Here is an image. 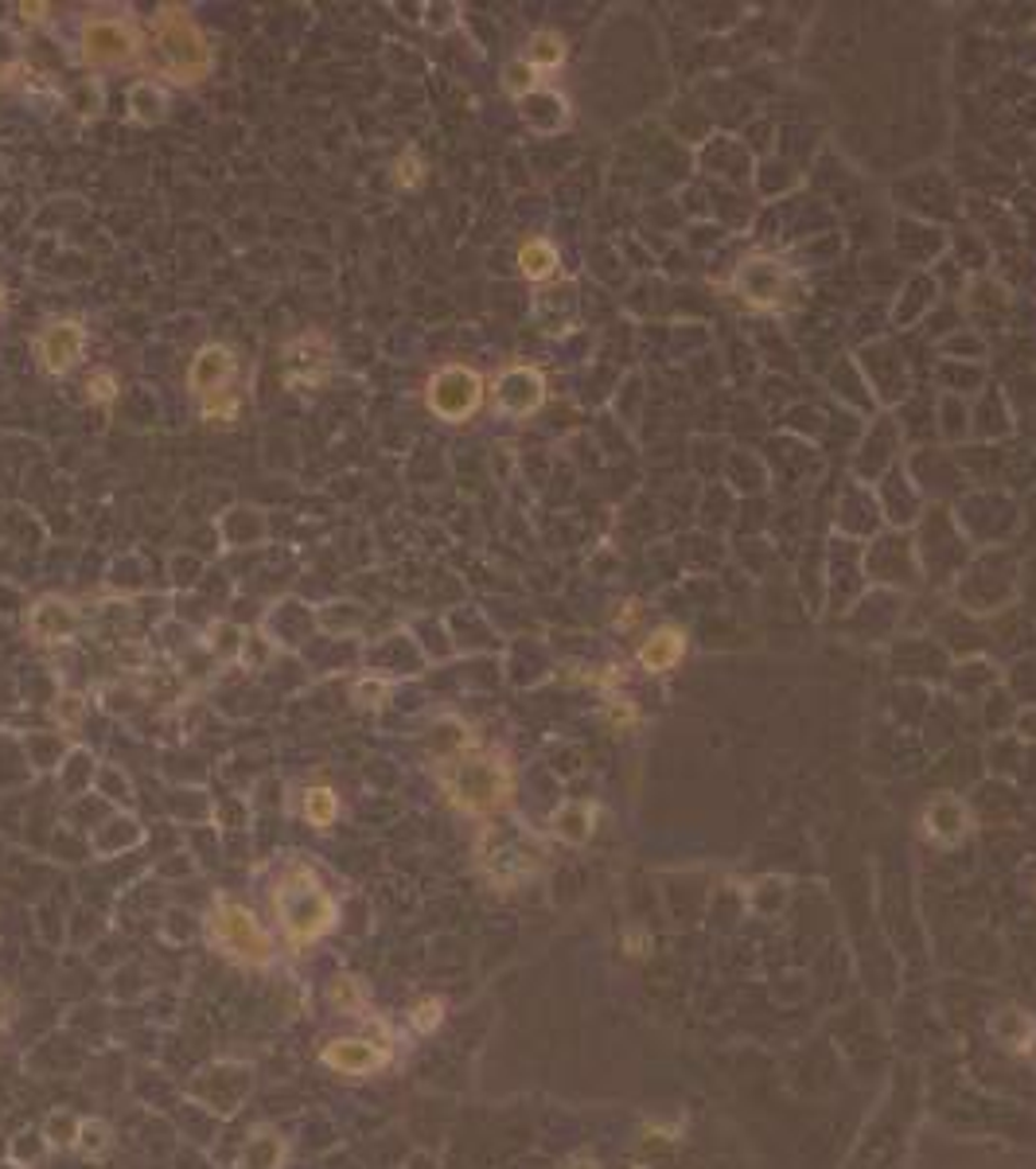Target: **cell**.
I'll use <instances>...</instances> for the list:
<instances>
[{
  "instance_id": "obj_18",
  "label": "cell",
  "mask_w": 1036,
  "mask_h": 1169,
  "mask_svg": "<svg viewBox=\"0 0 1036 1169\" xmlns=\"http://www.w3.org/2000/svg\"><path fill=\"white\" fill-rule=\"evenodd\" d=\"M129 117L137 126H161L168 117V90L161 86V79H137L126 94Z\"/></svg>"
},
{
  "instance_id": "obj_12",
  "label": "cell",
  "mask_w": 1036,
  "mask_h": 1169,
  "mask_svg": "<svg viewBox=\"0 0 1036 1169\" xmlns=\"http://www.w3.org/2000/svg\"><path fill=\"white\" fill-rule=\"evenodd\" d=\"M234 375H238V355L226 343H203L188 363V394L196 402L211 398V394L234 390Z\"/></svg>"
},
{
  "instance_id": "obj_14",
  "label": "cell",
  "mask_w": 1036,
  "mask_h": 1169,
  "mask_svg": "<svg viewBox=\"0 0 1036 1169\" xmlns=\"http://www.w3.org/2000/svg\"><path fill=\"white\" fill-rule=\"evenodd\" d=\"M390 1061V1049L375 1041H331L323 1049V1064L343 1076H367V1072L382 1068Z\"/></svg>"
},
{
  "instance_id": "obj_9",
  "label": "cell",
  "mask_w": 1036,
  "mask_h": 1169,
  "mask_svg": "<svg viewBox=\"0 0 1036 1169\" xmlns=\"http://www.w3.org/2000/svg\"><path fill=\"white\" fill-rule=\"evenodd\" d=\"M335 366V343L323 331H304L285 343V386L289 390H320Z\"/></svg>"
},
{
  "instance_id": "obj_10",
  "label": "cell",
  "mask_w": 1036,
  "mask_h": 1169,
  "mask_svg": "<svg viewBox=\"0 0 1036 1169\" xmlns=\"http://www.w3.org/2000/svg\"><path fill=\"white\" fill-rule=\"evenodd\" d=\"M733 285L756 308H784V304L796 301V273L784 261H772V258L744 261Z\"/></svg>"
},
{
  "instance_id": "obj_25",
  "label": "cell",
  "mask_w": 1036,
  "mask_h": 1169,
  "mask_svg": "<svg viewBox=\"0 0 1036 1169\" xmlns=\"http://www.w3.org/2000/svg\"><path fill=\"white\" fill-rule=\"evenodd\" d=\"M390 698V679H378V675H363V679L351 682V702L358 710H378V705Z\"/></svg>"
},
{
  "instance_id": "obj_24",
  "label": "cell",
  "mask_w": 1036,
  "mask_h": 1169,
  "mask_svg": "<svg viewBox=\"0 0 1036 1169\" xmlns=\"http://www.w3.org/2000/svg\"><path fill=\"white\" fill-rule=\"evenodd\" d=\"M238 410H242V398L234 390L211 394V398L199 402V418H203L207 425H234V421H238Z\"/></svg>"
},
{
  "instance_id": "obj_1",
  "label": "cell",
  "mask_w": 1036,
  "mask_h": 1169,
  "mask_svg": "<svg viewBox=\"0 0 1036 1169\" xmlns=\"http://www.w3.org/2000/svg\"><path fill=\"white\" fill-rule=\"evenodd\" d=\"M437 780L448 804L464 815H495L515 795V768L503 752L456 749L437 764Z\"/></svg>"
},
{
  "instance_id": "obj_2",
  "label": "cell",
  "mask_w": 1036,
  "mask_h": 1169,
  "mask_svg": "<svg viewBox=\"0 0 1036 1169\" xmlns=\"http://www.w3.org/2000/svg\"><path fill=\"white\" fill-rule=\"evenodd\" d=\"M152 55L156 74L176 86H199L215 71V51L207 44L203 27L196 24L184 4H161L152 16Z\"/></svg>"
},
{
  "instance_id": "obj_29",
  "label": "cell",
  "mask_w": 1036,
  "mask_h": 1169,
  "mask_svg": "<svg viewBox=\"0 0 1036 1169\" xmlns=\"http://www.w3.org/2000/svg\"><path fill=\"white\" fill-rule=\"evenodd\" d=\"M440 1018H445V1006H440L437 998L417 1002V1006H413V1014H410V1021H413V1029H417V1033H433V1029L440 1026Z\"/></svg>"
},
{
  "instance_id": "obj_7",
  "label": "cell",
  "mask_w": 1036,
  "mask_h": 1169,
  "mask_svg": "<svg viewBox=\"0 0 1036 1169\" xmlns=\"http://www.w3.org/2000/svg\"><path fill=\"white\" fill-rule=\"evenodd\" d=\"M483 394L487 390H483L480 371H472L464 363H448L440 371H433L429 383H425V406L445 425H460V421L480 413Z\"/></svg>"
},
{
  "instance_id": "obj_13",
  "label": "cell",
  "mask_w": 1036,
  "mask_h": 1169,
  "mask_svg": "<svg viewBox=\"0 0 1036 1169\" xmlns=\"http://www.w3.org/2000/svg\"><path fill=\"white\" fill-rule=\"evenodd\" d=\"M27 635L44 647H55V643L74 640V632L82 628V612L79 605H71L67 597H44L36 605L27 608Z\"/></svg>"
},
{
  "instance_id": "obj_21",
  "label": "cell",
  "mask_w": 1036,
  "mask_h": 1169,
  "mask_svg": "<svg viewBox=\"0 0 1036 1169\" xmlns=\"http://www.w3.org/2000/svg\"><path fill=\"white\" fill-rule=\"evenodd\" d=\"M990 1033L998 1037L1001 1044H1010L1013 1053H1025L1028 1041H1033V1033H1036V1021L1028 1018L1025 1009L1013 1006V1009H1001V1014H993Z\"/></svg>"
},
{
  "instance_id": "obj_8",
  "label": "cell",
  "mask_w": 1036,
  "mask_h": 1169,
  "mask_svg": "<svg viewBox=\"0 0 1036 1169\" xmlns=\"http://www.w3.org/2000/svg\"><path fill=\"white\" fill-rule=\"evenodd\" d=\"M86 348H90L86 324L79 316H55L36 336V363L44 375L67 378L86 359Z\"/></svg>"
},
{
  "instance_id": "obj_35",
  "label": "cell",
  "mask_w": 1036,
  "mask_h": 1169,
  "mask_svg": "<svg viewBox=\"0 0 1036 1169\" xmlns=\"http://www.w3.org/2000/svg\"><path fill=\"white\" fill-rule=\"evenodd\" d=\"M565 1169H600V1161H592L589 1154H577V1158H569V1166Z\"/></svg>"
},
{
  "instance_id": "obj_6",
  "label": "cell",
  "mask_w": 1036,
  "mask_h": 1169,
  "mask_svg": "<svg viewBox=\"0 0 1036 1169\" xmlns=\"http://www.w3.org/2000/svg\"><path fill=\"white\" fill-rule=\"evenodd\" d=\"M207 932H211V944H219L226 956L238 959V963H246V967H266L269 959H273V939H269V932L261 928V920L238 901L219 897V901L211 904Z\"/></svg>"
},
{
  "instance_id": "obj_32",
  "label": "cell",
  "mask_w": 1036,
  "mask_h": 1169,
  "mask_svg": "<svg viewBox=\"0 0 1036 1169\" xmlns=\"http://www.w3.org/2000/svg\"><path fill=\"white\" fill-rule=\"evenodd\" d=\"M608 717L616 725H632L635 722V705L624 702V698H612V705H608Z\"/></svg>"
},
{
  "instance_id": "obj_37",
  "label": "cell",
  "mask_w": 1036,
  "mask_h": 1169,
  "mask_svg": "<svg viewBox=\"0 0 1036 1169\" xmlns=\"http://www.w3.org/2000/svg\"><path fill=\"white\" fill-rule=\"evenodd\" d=\"M0 313H4V285H0Z\"/></svg>"
},
{
  "instance_id": "obj_36",
  "label": "cell",
  "mask_w": 1036,
  "mask_h": 1169,
  "mask_svg": "<svg viewBox=\"0 0 1036 1169\" xmlns=\"http://www.w3.org/2000/svg\"><path fill=\"white\" fill-rule=\"evenodd\" d=\"M1025 1053H1028V1061L1036 1064V1033H1033V1041H1028V1049H1025Z\"/></svg>"
},
{
  "instance_id": "obj_28",
  "label": "cell",
  "mask_w": 1036,
  "mask_h": 1169,
  "mask_svg": "<svg viewBox=\"0 0 1036 1169\" xmlns=\"http://www.w3.org/2000/svg\"><path fill=\"white\" fill-rule=\"evenodd\" d=\"M421 179H425V161H421L417 149H405L398 156V164H393V184L410 191V188H421Z\"/></svg>"
},
{
  "instance_id": "obj_3",
  "label": "cell",
  "mask_w": 1036,
  "mask_h": 1169,
  "mask_svg": "<svg viewBox=\"0 0 1036 1169\" xmlns=\"http://www.w3.org/2000/svg\"><path fill=\"white\" fill-rule=\"evenodd\" d=\"M273 912L281 920V932L293 947L316 944L320 936H328L335 928V897L320 885V877L308 866H293L281 885L273 889Z\"/></svg>"
},
{
  "instance_id": "obj_31",
  "label": "cell",
  "mask_w": 1036,
  "mask_h": 1169,
  "mask_svg": "<svg viewBox=\"0 0 1036 1169\" xmlns=\"http://www.w3.org/2000/svg\"><path fill=\"white\" fill-rule=\"evenodd\" d=\"M331 1002H335V1006H358L355 979H348V974H343V979L331 982Z\"/></svg>"
},
{
  "instance_id": "obj_33",
  "label": "cell",
  "mask_w": 1036,
  "mask_h": 1169,
  "mask_svg": "<svg viewBox=\"0 0 1036 1169\" xmlns=\"http://www.w3.org/2000/svg\"><path fill=\"white\" fill-rule=\"evenodd\" d=\"M16 12H20V20H24V24H39V20L51 12V4H16Z\"/></svg>"
},
{
  "instance_id": "obj_4",
  "label": "cell",
  "mask_w": 1036,
  "mask_h": 1169,
  "mask_svg": "<svg viewBox=\"0 0 1036 1169\" xmlns=\"http://www.w3.org/2000/svg\"><path fill=\"white\" fill-rule=\"evenodd\" d=\"M475 857L495 885L510 889V885L538 874L545 850L522 822H487L480 830V842H475Z\"/></svg>"
},
{
  "instance_id": "obj_5",
  "label": "cell",
  "mask_w": 1036,
  "mask_h": 1169,
  "mask_svg": "<svg viewBox=\"0 0 1036 1169\" xmlns=\"http://www.w3.org/2000/svg\"><path fill=\"white\" fill-rule=\"evenodd\" d=\"M149 44L133 16H86L79 27V59L86 67H133Z\"/></svg>"
},
{
  "instance_id": "obj_16",
  "label": "cell",
  "mask_w": 1036,
  "mask_h": 1169,
  "mask_svg": "<svg viewBox=\"0 0 1036 1169\" xmlns=\"http://www.w3.org/2000/svg\"><path fill=\"white\" fill-rule=\"evenodd\" d=\"M518 106H522V121H527L530 129H538V133H557V129L569 126V106H565V98L554 94V90L538 86L534 94H527Z\"/></svg>"
},
{
  "instance_id": "obj_11",
  "label": "cell",
  "mask_w": 1036,
  "mask_h": 1169,
  "mask_svg": "<svg viewBox=\"0 0 1036 1169\" xmlns=\"http://www.w3.org/2000/svg\"><path fill=\"white\" fill-rule=\"evenodd\" d=\"M495 413L503 418H530L545 402V378L538 366H507L492 390Z\"/></svg>"
},
{
  "instance_id": "obj_23",
  "label": "cell",
  "mask_w": 1036,
  "mask_h": 1169,
  "mask_svg": "<svg viewBox=\"0 0 1036 1169\" xmlns=\"http://www.w3.org/2000/svg\"><path fill=\"white\" fill-rule=\"evenodd\" d=\"M301 811L316 830H328L331 822L340 819V795L331 792V787H308L301 799Z\"/></svg>"
},
{
  "instance_id": "obj_15",
  "label": "cell",
  "mask_w": 1036,
  "mask_h": 1169,
  "mask_svg": "<svg viewBox=\"0 0 1036 1169\" xmlns=\"http://www.w3.org/2000/svg\"><path fill=\"white\" fill-rule=\"evenodd\" d=\"M923 830H928V839L943 842V846H955L966 830H970V815H966V807L958 799L943 795V799H931L923 807Z\"/></svg>"
},
{
  "instance_id": "obj_19",
  "label": "cell",
  "mask_w": 1036,
  "mask_h": 1169,
  "mask_svg": "<svg viewBox=\"0 0 1036 1169\" xmlns=\"http://www.w3.org/2000/svg\"><path fill=\"white\" fill-rule=\"evenodd\" d=\"M592 827H597V807L592 804H562L554 819H550V830L569 846H585L592 839Z\"/></svg>"
},
{
  "instance_id": "obj_22",
  "label": "cell",
  "mask_w": 1036,
  "mask_h": 1169,
  "mask_svg": "<svg viewBox=\"0 0 1036 1169\" xmlns=\"http://www.w3.org/2000/svg\"><path fill=\"white\" fill-rule=\"evenodd\" d=\"M557 266H562V258H557L554 242L550 238H530L527 246L518 250V269H522V277H530V281H550V277H557Z\"/></svg>"
},
{
  "instance_id": "obj_26",
  "label": "cell",
  "mask_w": 1036,
  "mask_h": 1169,
  "mask_svg": "<svg viewBox=\"0 0 1036 1169\" xmlns=\"http://www.w3.org/2000/svg\"><path fill=\"white\" fill-rule=\"evenodd\" d=\"M538 82H542V79L530 71L527 59H515V63H507V71H503V90H507L510 98H518V102L527 98V94H534Z\"/></svg>"
},
{
  "instance_id": "obj_17",
  "label": "cell",
  "mask_w": 1036,
  "mask_h": 1169,
  "mask_svg": "<svg viewBox=\"0 0 1036 1169\" xmlns=\"http://www.w3.org/2000/svg\"><path fill=\"white\" fill-rule=\"evenodd\" d=\"M682 655H686V635L679 632V628H659V632H651L644 643H639V667L644 670H670V667H679Z\"/></svg>"
},
{
  "instance_id": "obj_34",
  "label": "cell",
  "mask_w": 1036,
  "mask_h": 1169,
  "mask_svg": "<svg viewBox=\"0 0 1036 1169\" xmlns=\"http://www.w3.org/2000/svg\"><path fill=\"white\" fill-rule=\"evenodd\" d=\"M12 1009H16V1002H12V991H4V986H0V1029H4V1026L12 1021Z\"/></svg>"
},
{
  "instance_id": "obj_27",
  "label": "cell",
  "mask_w": 1036,
  "mask_h": 1169,
  "mask_svg": "<svg viewBox=\"0 0 1036 1169\" xmlns=\"http://www.w3.org/2000/svg\"><path fill=\"white\" fill-rule=\"evenodd\" d=\"M117 394H121V383H117V375L109 371V366H94V371L86 375V398H90V402L114 406Z\"/></svg>"
},
{
  "instance_id": "obj_20",
  "label": "cell",
  "mask_w": 1036,
  "mask_h": 1169,
  "mask_svg": "<svg viewBox=\"0 0 1036 1169\" xmlns=\"http://www.w3.org/2000/svg\"><path fill=\"white\" fill-rule=\"evenodd\" d=\"M565 55H569V47H565L562 32H554V27H542V32H534V36H530L527 55H522V59H527L530 71H534L538 79H542V74L562 71V67H565Z\"/></svg>"
},
{
  "instance_id": "obj_30",
  "label": "cell",
  "mask_w": 1036,
  "mask_h": 1169,
  "mask_svg": "<svg viewBox=\"0 0 1036 1169\" xmlns=\"http://www.w3.org/2000/svg\"><path fill=\"white\" fill-rule=\"evenodd\" d=\"M79 1138H82V1154H90V1158H98V1154L109 1150V1131H106V1123H82V1126H79Z\"/></svg>"
}]
</instances>
